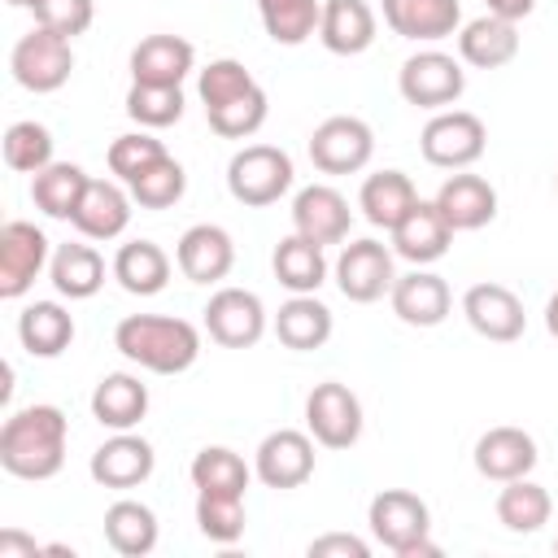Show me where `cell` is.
<instances>
[{
  "label": "cell",
  "instance_id": "cell-1",
  "mask_svg": "<svg viewBox=\"0 0 558 558\" xmlns=\"http://www.w3.org/2000/svg\"><path fill=\"white\" fill-rule=\"evenodd\" d=\"M65 436L70 423L61 405H22L0 427V466L13 480H52L65 466Z\"/></svg>",
  "mask_w": 558,
  "mask_h": 558
},
{
  "label": "cell",
  "instance_id": "cell-2",
  "mask_svg": "<svg viewBox=\"0 0 558 558\" xmlns=\"http://www.w3.org/2000/svg\"><path fill=\"white\" fill-rule=\"evenodd\" d=\"M113 349L153 375H183L201 357V331L170 314H126L113 327Z\"/></svg>",
  "mask_w": 558,
  "mask_h": 558
},
{
  "label": "cell",
  "instance_id": "cell-3",
  "mask_svg": "<svg viewBox=\"0 0 558 558\" xmlns=\"http://www.w3.org/2000/svg\"><path fill=\"white\" fill-rule=\"evenodd\" d=\"M366 523H371V536L384 549H392L397 558H436L440 554V545L427 536L432 532V510L410 488L375 493L371 506H366Z\"/></svg>",
  "mask_w": 558,
  "mask_h": 558
},
{
  "label": "cell",
  "instance_id": "cell-4",
  "mask_svg": "<svg viewBox=\"0 0 558 558\" xmlns=\"http://www.w3.org/2000/svg\"><path fill=\"white\" fill-rule=\"evenodd\" d=\"M292 157L275 144H244L231 161H227V192L248 205V209H262V205H275L288 187H292Z\"/></svg>",
  "mask_w": 558,
  "mask_h": 558
},
{
  "label": "cell",
  "instance_id": "cell-5",
  "mask_svg": "<svg viewBox=\"0 0 558 558\" xmlns=\"http://www.w3.org/2000/svg\"><path fill=\"white\" fill-rule=\"evenodd\" d=\"M9 70H13V83L35 92V96H48L57 87L70 83V70H74V48L65 35L48 31V26H31L13 52H9Z\"/></svg>",
  "mask_w": 558,
  "mask_h": 558
},
{
  "label": "cell",
  "instance_id": "cell-6",
  "mask_svg": "<svg viewBox=\"0 0 558 558\" xmlns=\"http://www.w3.org/2000/svg\"><path fill=\"white\" fill-rule=\"evenodd\" d=\"M397 87H401L405 105H414V109H436V113H440V109L458 105V96L466 92V70H462L458 57H449V52H440V48H423V52H414V57L401 61Z\"/></svg>",
  "mask_w": 558,
  "mask_h": 558
},
{
  "label": "cell",
  "instance_id": "cell-7",
  "mask_svg": "<svg viewBox=\"0 0 558 558\" xmlns=\"http://www.w3.org/2000/svg\"><path fill=\"white\" fill-rule=\"evenodd\" d=\"M418 148H423V161L436 166V170H466L484 157L488 148V131L475 113L466 109H440L423 135H418Z\"/></svg>",
  "mask_w": 558,
  "mask_h": 558
},
{
  "label": "cell",
  "instance_id": "cell-8",
  "mask_svg": "<svg viewBox=\"0 0 558 558\" xmlns=\"http://www.w3.org/2000/svg\"><path fill=\"white\" fill-rule=\"evenodd\" d=\"M371 157H375V131L353 113L323 118L310 135V161L323 174H357L366 170Z\"/></svg>",
  "mask_w": 558,
  "mask_h": 558
},
{
  "label": "cell",
  "instance_id": "cell-9",
  "mask_svg": "<svg viewBox=\"0 0 558 558\" xmlns=\"http://www.w3.org/2000/svg\"><path fill=\"white\" fill-rule=\"evenodd\" d=\"M331 275H336V288H340L344 301L371 305V301H379L384 292H392V283H397L392 248H384V244L371 240V235H366V240H349V244L340 248Z\"/></svg>",
  "mask_w": 558,
  "mask_h": 558
},
{
  "label": "cell",
  "instance_id": "cell-10",
  "mask_svg": "<svg viewBox=\"0 0 558 558\" xmlns=\"http://www.w3.org/2000/svg\"><path fill=\"white\" fill-rule=\"evenodd\" d=\"M305 427L323 449H349L362 436V401L353 388L323 379L305 397Z\"/></svg>",
  "mask_w": 558,
  "mask_h": 558
},
{
  "label": "cell",
  "instance_id": "cell-11",
  "mask_svg": "<svg viewBox=\"0 0 558 558\" xmlns=\"http://www.w3.org/2000/svg\"><path fill=\"white\" fill-rule=\"evenodd\" d=\"M52 262L48 253V235L26 222V218H9L0 227V296L17 301L31 292V283L39 279V270Z\"/></svg>",
  "mask_w": 558,
  "mask_h": 558
},
{
  "label": "cell",
  "instance_id": "cell-12",
  "mask_svg": "<svg viewBox=\"0 0 558 558\" xmlns=\"http://www.w3.org/2000/svg\"><path fill=\"white\" fill-rule=\"evenodd\" d=\"M205 331L222 349H253L266 336V305L248 288H218L205 305Z\"/></svg>",
  "mask_w": 558,
  "mask_h": 558
},
{
  "label": "cell",
  "instance_id": "cell-13",
  "mask_svg": "<svg viewBox=\"0 0 558 558\" xmlns=\"http://www.w3.org/2000/svg\"><path fill=\"white\" fill-rule=\"evenodd\" d=\"M253 475L266 488H301L314 475V436L296 432V427H279L270 436H262L257 453H253Z\"/></svg>",
  "mask_w": 558,
  "mask_h": 558
},
{
  "label": "cell",
  "instance_id": "cell-14",
  "mask_svg": "<svg viewBox=\"0 0 558 558\" xmlns=\"http://www.w3.org/2000/svg\"><path fill=\"white\" fill-rule=\"evenodd\" d=\"M349 227H353V209L331 183H310L292 196V231L296 235L327 248V244H344Z\"/></svg>",
  "mask_w": 558,
  "mask_h": 558
},
{
  "label": "cell",
  "instance_id": "cell-15",
  "mask_svg": "<svg viewBox=\"0 0 558 558\" xmlns=\"http://www.w3.org/2000/svg\"><path fill=\"white\" fill-rule=\"evenodd\" d=\"M462 314H466V323H471L475 336L497 340V344L519 340L523 327H527L523 301L506 283H471L466 296H462Z\"/></svg>",
  "mask_w": 558,
  "mask_h": 558
},
{
  "label": "cell",
  "instance_id": "cell-16",
  "mask_svg": "<svg viewBox=\"0 0 558 558\" xmlns=\"http://www.w3.org/2000/svg\"><path fill=\"white\" fill-rule=\"evenodd\" d=\"M174 262H179L183 279H192V283H218L235 266V240L218 222H196V227H187L179 235Z\"/></svg>",
  "mask_w": 558,
  "mask_h": 558
},
{
  "label": "cell",
  "instance_id": "cell-17",
  "mask_svg": "<svg viewBox=\"0 0 558 558\" xmlns=\"http://www.w3.org/2000/svg\"><path fill=\"white\" fill-rule=\"evenodd\" d=\"M388 235H392V253L405 257L410 266H432L453 244V227L445 222V214L436 209V201H423V196L414 201V209Z\"/></svg>",
  "mask_w": 558,
  "mask_h": 558
},
{
  "label": "cell",
  "instance_id": "cell-18",
  "mask_svg": "<svg viewBox=\"0 0 558 558\" xmlns=\"http://www.w3.org/2000/svg\"><path fill=\"white\" fill-rule=\"evenodd\" d=\"M153 466H157V453L135 432H113L105 445H96V453L87 462V471L100 488H135L153 475Z\"/></svg>",
  "mask_w": 558,
  "mask_h": 558
},
{
  "label": "cell",
  "instance_id": "cell-19",
  "mask_svg": "<svg viewBox=\"0 0 558 558\" xmlns=\"http://www.w3.org/2000/svg\"><path fill=\"white\" fill-rule=\"evenodd\" d=\"M392 314L405 323V327H440L453 310V296H449V283L423 266H414L410 275H397L392 292Z\"/></svg>",
  "mask_w": 558,
  "mask_h": 558
},
{
  "label": "cell",
  "instance_id": "cell-20",
  "mask_svg": "<svg viewBox=\"0 0 558 558\" xmlns=\"http://www.w3.org/2000/svg\"><path fill=\"white\" fill-rule=\"evenodd\" d=\"M541 462L536 453V440L532 432L523 427H488L480 440H475V471L493 484H506V480H519V475H532V466Z\"/></svg>",
  "mask_w": 558,
  "mask_h": 558
},
{
  "label": "cell",
  "instance_id": "cell-21",
  "mask_svg": "<svg viewBox=\"0 0 558 558\" xmlns=\"http://www.w3.org/2000/svg\"><path fill=\"white\" fill-rule=\"evenodd\" d=\"M384 22L401 39L436 44L462 31V4L458 0H384Z\"/></svg>",
  "mask_w": 558,
  "mask_h": 558
},
{
  "label": "cell",
  "instance_id": "cell-22",
  "mask_svg": "<svg viewBox=\"0 0 558 558\" xmlns=\"http://www.w3.org/2000/svg\"><path fill=\"white\" fill-rule=\"evenodd\" d=\"M192 70H196V48L183 35H148L131 48V83L183 87Z\"/></svg>",
  "mask_w": 558,
  "mask_h": 558
},
{
  "label": "cell",
  "instance_id": "cell-23",
  "mask_svg": "<svg viewBox=\"0 0 558 558\" xmlns=\"http://www.w3.org/2000/svg\"><path fill=\"white\" fill-rule=\"evenodd\" d=\"M432 201L445 214V222L453 227V235L458 231H480V227H488L497 218V192H493V183L480 179V174H466V170L449 174Z\"/></svg>",
  "mask_w": 558,
  "mask_h": 558
},
{
  "label": "cell",
  "instance_id": "cell-24",
  "mask_svg": "<svg viewBox=\"0 0 558 558\" xmlns=\"http://www.w3.org/2000/svg\"><path fill=\"white\" fill-rule=\"evenodd\" d=\"M458 57L475 70H501L519 57V22H506L497 13L471 17L458 31Z\"/></svg>",
  "mask_w": 558,
  "mask_h": 558
},
{
  "label": "cell",
  "instance_id": "cell-25",
  "mask_svg": "<svg viewBox=\"0 0 558 558\" xmlns=\"http://www.w3.org/2000/svg\"><path fill=\"white\" fill-rule=\"evenodd\" d=\"M148 414V384L131 371H113L92 388V418L109 432H135Z\"/></svg>",
  "mask_w": 558,
  "mask_h": 558
},
{
  "label": "cell",
  "instance_id": "cell-26",
  "mask_svg": "<svg viewBox=\"0 0 558 558\" xmlns=\"http://www.w3.org/2000/svg\"><path fill=\"white\" fill-rule=\"evenodd\" d=\"M318 39L336 57H357L375 44V9L366 0H323Z\"/></svg>",
  "mask_w": 558,
  "mask_h": 558
},
{
  "label": "cell",
  "instance_id": "cell-27",
  "mask_svg": "<svg viewBox=\"0 0 558 558\" xmlns=\"http://www.w3.org/2000/svg\"><path fill=\"white\" fill-rule=\"evenodd\" d=\"M70 222L78 227L83 240H118L131 222V192H122L109 179H92Z\"/></svg>",
  "mask_w": 558,
  "mask_h": 558
},
{
  "label": "cell",
  "instance_id": "cell-28",
  "mask_svg": "<svg viewBox=\"0 0 558 558\" xmlns=\"http://www.w3.org/2000/svg\"><path fill=\"white\" fill-rule=\"evenodd\" d=\"M414 201H418V192H414L405 170H375L362 179V192H357L362 218L371 227H384V231H392L414 209Z\"/></svg>",
  "mask_w": 558,
  "mask_h": 558
},
{
  "label": "cell",
  "instance_id": "cell-29",
  "mask_svg": "<svg viewBox=\"0 0 558 558\" xmlns=\"http://www.w3.org/2000/svg\"><path fill=\"white\" fill-rule=\"evenodd\" d=\"M275 336L296 353L323 349L331 340V310L314 292H292V301H283L275 314Z\"/></svg>",
  "mask_w": 558,
  "mask_h": 558
},
{
  "label": "cell",
  "instance_id": "cell-30",
  "mask_svg": "<svg viewBox=\"0 0 558 558\" xmlns=\"http://www.w3.org/2000/svg\"><path fill=\"white\" fill-rule=\"evenodd\" d=\"M17 340L31 357H61L74 340V318L57 301H31L17 314Z\"/></svg>",
  "mask_w": 558,
  "mask_h": 558
},
{
  "label": "cell",
  "instance_id": "cell-31",
  "mask_svg": "<svg viewBox=\"0 0 558 558\" xmlns=\"http://www.w3.org/2000/svg\"><path fill=\"white\" fill-rule=\"evenodd\" d=\"M48 279L61 296L70 301H87L100 292L105 283V257L92 248V244H57L52 248V262H48Z\"/></svg>",
  "mask_w": 558,
  "mask_h": 558
},
{
  "label": "cell",
  "instance_id": "cell-32",
  "mask_svg": "<svg viewBox=\"0 0 558 558\" xmlns=\"http://www.w3.org/2000/svg\"><path fill=\"white\" fill-rule=\"evenodd\" d=\"M87 183H92V174H83V166L52 161L39 174H31V201H35L39 214L70 222L74 209H78V201H83V192H87Z\"/></svg>",
  "mask_w": 558,
  "mask_h": 558
},
{
  "label": "cell",
  "instance_id": "cell-33",
  "mask_svg": "<svg viewBox=\"0 0 558 558\" xmlns=\"http://www.w3.org/2000/svg\"><path fill=\"white\" fill-rule=\"evenodd\" d=\"M113 279L131 296H157L170 283V257L153 240H131L113 253Z\"/></svg>",
  "mask_w": 558,
  "mask_h": 558
},
{
  "label": "cell",
  "instance_id": "cell-34",
  "mask_svg": "<svg viewBox=\"0 0 558 558\" xmlns=\"http://www.w3.org/2000/svg\"><path fill=\"white\" fill-rule=\"evenodd\" d=\"M105 541L122 554V558H144L157 549V514L153 506L122 497L105 510Z\"/></svg>",
  "mask_w": 558,
  "mask_h": 558
},
{
  "label": "cell",
  "instance_id": "cell-35",
  "mask_svg": "<svg viewBox=\"0 0 558 558\" xmlns=\"http://www.w3.org/2000/svg\"><path fill=\"white\" fill-rule=\"evenodd\" d=\"M270 266H275V279L288 288V292H318L323 279H327V257H323V244L305 240V235H283L270 253Z\"/></svg>",
  "mask_w": 558,
  "mask_h": 558
},
{
  "label": "cell",
  "instance_id": "cell-36",
  "mask_svg": "<svg viewBox=\"0 0 558 558\" xmlns=\"http://www.w3.org/2000/svg\"><path fill=\"white\" fill-rule=\"evenodd\" d=\"M549 510H554L549 493H545L536 480H527V475L506 480L501 493H497V523H501L506 532H514V536L541 532V527L549 523Z\"/></svg>",
  "mask_w": 558,
  "mask_h": 558
},
{
  "label": "cell",
  "instance_id": "cell-37",
  "mask_svg": "<svg viewBox=\"0 0 558 558\" xmlns=\"http://www.w3.org/2000/svg\"><path fill=\"white\" fill-rule=\"evenodd\" d=\"M262 26L275 44L296 48L310 35H318V17H323V0H257Z\"/></svg>",
  "mask_w": 558,
  "mask_h": 558
},
{
  "label": "cell",
  "instance_id": "cell-38",
  "mask_svg": "<svg viewBox=\"0 0 558 558\" xmlns=\"http://www.w3.org/2000/svg\"><path fill=\"white\" fill-rule=\"evenodd\" d=\"M126 192H131V201H135L140 209H170V205H179L183 192H187V170L166 153V157H157L153 166H144V170L126 183Z\"/></svg>",
  "mask_w": 558,
  "mask_h": 558
},
{
  "label": "cell",
  "instance_id": "cell-39",
  "mask_svg": "<svg viewBox=\"0 0 558 558\" xmlns=\"http://www.w3.org/2000/svg\"><path fill=\"white\" fill-rule=\"evenodd\" d=\"M187 475H192L196 493H244L253 471L244 466V458H240L235 449H227V445H205V449L192 458Z\"/></svg>",
  "mask_w": 558,
  "mask_h": 558
},
{
  "label": "cell",
  "instance_id": "cell-40",
  "mask_svg": "<svg viewBox=\"0 0 558 558\" xmlns=\"http://www.w3.org/2000/svg\"><path fill=\"white\" fill-rule=\"evenodd\" d=\"M244 493H196V527L214 545H235L244 536Z\"/></svg>",
  "mask_w": 558,
  "mask_h": 558
},
{
  "label": "cell",
  "instance_id": "cell-41",
  "mask_svg": "<svg viewBox=\"0 0 558 558\" xmlns=\"http://www.w3.org/2000/svg\"><path fill=\"white\" fill-rule=\"evenodd\" d=\"M0 148H4V166L17 170V174H39L44 166L57 161L52 157V131L44 122H31V118L13 122L0 140Z\"/></svg>",
  "mask_w": 558,
  "mask_h": 558
},
{
  "label": "cell",
  "instance_id": "cell-42",
  "mask_svg": "<svg viewBox=\"0 0 558 558\" xmlns=\"http://www.w3.org/2000/svg\"><path fill=\"white\" fill-rule=\"evenodd\" d=\"M266 113H270V105H266V92H262V87H248V92H240L235 100L205 109L209 131L222 135V140H248V135H257L262 122H266Z\"/></svg>",
  "mask_w": 558,
  "mask_h": 558
},
{
  "label": "cell",
  "instance_id": "cell-43",
  "mask_svg": "<svg viewBox=\"0 0 558 558\" xmlns=\"http://www.w3.org/2000/svg\"><path fill=\"white\" fill-rule=\"evenodd\" d=\"M126 118L144 131L174 126L183 118V87H157V83H131L126 92Z\"/></svg>",
  "mask_w": 558,
  "mask_h": 558
},
{
  "label": "cell",
  "instance_id": "cell-44",
  "mask_svg": "<svg viewBox=\"0 0 558 558\" xmlns=\"http://www.w3.org/2000/svg\"><path fill=\"white\" fill-rule=\"evenodd\" d=\"M248 87H257V78H253L235 57H218V61H209V65L196 74V96H201L205 109L227 105V100H235V96L248 92Z\"/></svg>",
  "mask_w": 558,
  "mask_h": 558
},
{
  "label": "cell",
  "instance_id": "cell-45",
  "mask_svg": "<svg viewBox=\"0 0 558 558\" xmlns=\"http://www.w3.org/2000/svg\"><path fill=\"white\" fill-rule=\"evenodd\" d=\"M157 157H166V144L157 140V135H148L144 126L140 131H126V135H118L113 144H109V153H105V161H109V170L122 179V183H131L144 166H153Z\"/></svg>",
  "mask_w": 558,
  "mask_h": 558
},
{
  "label": "cell",
  "instance_id": "cell-46",
  "mask_svg": "<svg viewBox=\"0 0 558 558\" xmlns=\"http://www.w3.org/2000/svg\"><path fill=\"white\" fill-rule=\"evenodd\" d=\"M31 13H35V26H48V31L74 39V35H83L92 26L96 4L92 0H35Z\"/></svg>",
  "mask_w": 558,
  "mask_h": 558
},
{
  "label": "cell",
  "instance_id": "cell-47",
  "mask_svg": "<svg viewBox=\"0 0 558 558\" xmlns=\"http://www.w3.org/2000/svg\"><path fill=\"white\" fill-rule=\"evenodd\" d=\"M305 554L310 558H366L371 545L362 536H353V532H327V536H314Z\"/></svg>",
  "mask_w": 558,
  "mask_h": 558
},
{
  "label": "cell",
  "instance_id": "cell-48",
  "mask_svg": "<svg viewBox=\"0 0 558 558\" xmlns=\"http://www.w3.org/2000/svg\"><path fill=\"white\" fill-rule=\"evenodd\" d=\"M44 545H35L31 536H22L17 527H4L0 532V558H39Z\"/></svg>",
  "mask_w": 558,
  "mask_h": 558
},
{
  "label": "cell",
  "instance_id": "cell-49",
  "mask_svg": "<svg viewBox=\"0 0 558 558\" xmlns=\"http://www.w3.org/2000/svg\"><path fill=\"white\" fill-rule=\"evenodd\" d=\"M484 4H488V13H497L506 22H523L536 9V0H484Z\"/></svg>",
  "mask_w": 558,
  "mask_h": 558
},
{
  "label": "cell",
  "instance_id": "cell-50",
  "mask_svg": "<svg viewBox=\"0 0 558 558\" xmlns=\"http://www.w3.org/2000/svg\"><path fill=\"white\" fill-rule=\"evenodd\" d=\"M545 331L558 340V288H554V296L545 301Z\"/></svg>",
  "mask_w": 558,
  "mask_h": 558
},
{
  "label": "cell",
  "instance_id": "cell-51",
  "mask_svg": "<svg viewBox=\"0 0 558 558\" xmlns=\"http://www.w3.org/2000/svg\"><path fill=\"white\" fill-rule=\"evenodd\" d=\"M9 4H17V9H31V4H35V0H9Z\"/></svg>",
  "mask_w": 558,
  "mask_h": 558
},
{
  "label": "cell",
  "instance_id": "cell-52",
  "mask_svg": "<svg viewBox=\"0 0 558 558\" xmlns=\"http://www.w3.org/2000/svg\"><path fill=\"white\" fill-rule=\"evenodd\" d=\"M554 549H558V541H554Z\"/></svg>",
  "mask_w": 558,
  "mask_h": 558
}]
</instances>
